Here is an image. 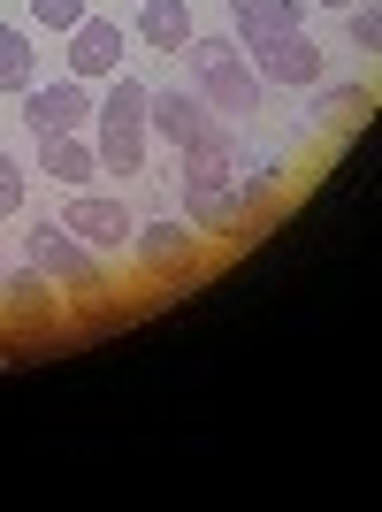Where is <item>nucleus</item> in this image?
Segmentation results:
<instances>
[{
  "label": "nucleus",
  "instance_id": "dca6fc26",
  "mask_svg": "<svg viewBox=\"0 0 382 512\" xmlns=\"http://www.w3.org/2000/svg\"><path fill=\"white\" fill-rule=\"evenodd\" d=\"M39 85V54H31V39H23L16 23H0V92H31Z\"/></svg>",
  "mask_w": 382,
  "mask_h": 512
},
{
  "label": "nucleus",
  "instance_id": "0eeeda50",
  "mask_svg": "<svg viewBox=\"0 0 382 512\" xmlns=\"http://www.w3.org/2000/svg\"><path fill=\"white\" fill-rule=\"evenodd\" d=\"M115 69H123V23L85 16L77 31H69V77L92 85V77H115Z\"/></svg>",
  "mask_w": 382,
  "mask_h": 512
},
{
  "label": "nucleus",
  "instance_id": "423d86ee",
  "mask_svg": "<svg viewBox=\"0 0 382 512\" xmlns=\"http://www.w3.org/2000/svg\"><path fill=\"white\" fill-rule=\"evenodd\" d=\"M62 230H77L92 253H115V245H130V230H138V222H130L123 199H107V192H77V199H69V214H62Z\"/></svg>",
  "mask_w": 382,
  "mask_h": 512
},
{
  "label": "nucleus",
  "instance_id": "a211bd4d",
  "mask_svg": "<svg viewBox=\"0 0 382 512\" xmlns=\"http://www.w3.org/2000/svg\"><path fill=\"white\" fill-rule=\"evenodd\" d=\"M31 23H39V31H77V23H85V0H31Z\"/></svg>",
  "mask_w": 382,
  "mask_h": 512
},
{
  "label": "nucleus",
  "instance_id": "9d476101",
  "mask_svg": "<svg viewBox=\"0 0 382 512\" xmlns=\"http://www.w3.org/2000/svg\"><path fill=\"white\" fill-rule=\"evenodd\" d=\"M184 207H191V230H207V237H245V222H253V199L237 192V184L184 192Z\"/></svg>",
  "mask_w": 382,
  "mask_h": 512
},
{
  "label": "nucleus",
  "instance_id": "39448f33",
  "mask_svg": "<svg viewBox=\"0 0 382 512\" xmlns=\"http://www.w3.org/2000/svg\"><path fill=\"white\" fill-rule=\"evenodd\" d=\"M176 176H184V192H214V184H237V138L222 123L199 130L191 146H176Z\"/></svg>",
  "mask_w": 382,
  "mask_h": 512
},
{
  "label": "nucleus",
  "instance_id": "1a4fd4ad",
  "mask_svg": "<svg viewBox=\"0 0 382 512\" xmlns=\"http://www.w3.org/2000/svg\"><path fill=\"white\" fill-rule=\"evenodd\" d=\"M130 245L146 253L153 276H191V268H199V237H191L184 222H146V230H130Z\"/></svg>",
  "mask_w": 382,
  "mask_h": 512
},
{
  "label": "nucleus",
  "instance_id": "6ab92c4d",
  "mask_svg": "<svg viewBox=\"0 0 382 512\" xmlns=\"http://www.w3.org/2000/svg\"><path fill=\"white\" fill-rule=\"evenodd\" d=\"M344 23H352V46H360V54H375V46H382V16H375V0H352V8H344Z\"/></svg>",
  "mask_w": 382,
  "mask_h": 512
},
{
  "label": "nucleus",
  "instance_id": "f3484780",
  "mask_svg": "<svg viewBox=\"0 0 382 512\" xmlns=\"http://www.w3.org/2000/svg\"><path fill=\"white\" fill-rule=\"evenodd\" d=\"M321 100H314V115L329 130H352V123H367V107H375V92L367 85H314Z\"/></svg>",
  "mask_w": 382,
  "mask_h": 512
},
{
  "label": "nucleus",
  "instance_id": "20e7f679",
  "mask_svg": "<svg viewBox=\"0 0 382 512\" xmlns=\"http://www.w3.org/2000/svg\"><path fill=\"white\" fill-rule=\"evenodd\" d=\"M23 123L39 130V138H69V130L92 123V100H85L77 77H62V85H31V92H23Z\"/></svg>",
  "mask_w": 382,
  "mask_h": 512
},
{
  "label": "nucleus",
  "instance_id": "6e6552de",
  "mask_svg": "<svg viewBox=\"0 0 382 512\" xmlns=\"http://www.w3.org/2000/svg\"><path fill=\"white\" fill-rule=\"evenodd\" d=\"M146 130H161L169 146H191L199 130H214V107L199 92H146Z\"/></svg>",
  "mask_w": 382,
  "mask_h": 512
},
{
  "label": "nucleus",
  "instance_id": "4468645a",
  "mask_svg": "<svg viewBox=\"0 0 382 512\" xmlns=\"http://www.w3.org/2000/svg\"><path fill=\"white\" fill-rule=\"evenodd\" d=\"M92 153H100L107 176H138V169H146V130H130V123H92Z\"/></svg>",
  "mask_w": 382,
  "mask_h": 512
},
{
  "label": "nucleus",
  "instance_id": "2eb2a0df",
  "mask_svg": "<svg viewBox=\"0 0 382 512\" xmlns=\"http://www.w3.org/2000/svg\"><path fill=\"white\" fill-rule=\"evenodd\" d=\"M0 306H8L16 321H54V276H39V268L0 276Z\"/></svg>",
  "mask_w": 382,
  "mask_h": 512
},
{
  "label": "nucleus",
  "instance_id": "412c9836",
  "mask_svg": "<svg viewBox=\"0 0 382 512\" xmlns=\"http://www.w3.org/2000/svg\"><path fill=\"white\" fill-rule=\"evenodd\" d=\"M321 8H352V0H321Z\"/></svg>",
  "mask_w": 382,
  "mask_h": 512
},
{
  "label": "nucleus",
  "instance_id": "ddd939ff",
  "mask_svg": "<svg viewBox=\"0 0 382 512\" xmlns=\"http://www.w3.org/2000/svg\"><path fill=\"white\" fill-rule=\"evenodd\" d=\"M39 169L54 176V184H92V176H100V153H92L85 130H69V138H39Z\"/></svg>",
  "mask_w": 382,
  "mask_h": 512
},
{
  "label": "nucleus",
  "instance_id": "f03ea898",
  "mask_svg": "<svg viewBox=\"0 0 382 512\" xmlns=\"http://www.w3.org/2000/svg\"><path fill=\"white\" fill-rule=\"evenodd\" d=\"M23 245H31V268H39V276H54V291H69V299L100 306L107 291H115V283H107V268H100V253H92L77 230H62L54 214H39Z\"/></svg>",
  "mask_w": 382,
  "mask_h": 512
},
{
  "label": "nucleus",
  "instance_id": "7ed1b4c3",
  "mask_svg": "<svg viewBox=\"0 0 382 512\" xmlns=\"http://www.w3.org/2000/svg\"><path fill=\"white\" fill-rule=\"evenodd\" d=\"M253 77L260 85H283V92H314L321 77H329V62H321V46L306 39V31H276V39H253Z\"/></svg>",
  "mask_w": 382,
  "mask_h": 512
},
{
  "label": "nucleus",
  "instance_id": "9b49d317",
  "mask_svg": "<svg viewBox=\"0 0 382 512\" xmlns=\"http://www.w3.org/2000/svg\"><path fill=\"white\" fill-rule=\"evenodd\" d=\"M237 39H276V31H306V0H230Z\"/></svg>",
  "mask_w": 382,
  "mask_h": 512
},
{
  "label": "nucleus",
  "instance_id": "f257e3e1",
  "mask_svg": "<svg viewBox=\"0 0 382 512\" xmlns=\"http://www.w3.org/2000/svg\"><path fill=\"white\" fill-rule=\"evenodd\" d=\"M184 62H191V85H199V100H207L214 115H260L268 85H260L253 62L237 54V39H199V31H191Z\"/></svg>",
  "mask_w": 382,
  "mask_h": 512
},
{
  "label": "nucleus",
  "instance_id": "aec40b11",
  "mask_svg": "<svg viewBox=\"0 0 382 512\" xmlns=\"http://www.w3.org/2000/svg\"><path fill=\"white\" fill-rule=\"evenodd\" d=\"M8 214H23V169L0 153V222H8Z\"/></svg>",
  "mask_w": 382,
  "mask_h": 512
},
{
  "label": "nucleus",
  "instance_id": "f8f14e48",
  "mask_svg": "<svg viewBox=\"0 0 382 512\" xmlns=\"http://www.w3.org/2000/svg\"><path fill=\"white\" fill-rule=\"evenodd\" d=\"M191 31H199V23H191V0H146V8H138V39H146L153 54H184Z\"/></svg>",
  "mask_w": 382,
  "mask_h": 512
}]
</instances>
